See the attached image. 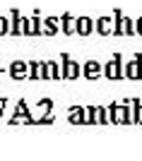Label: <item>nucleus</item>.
<instances>
[{"label": "nucleus", "mask_w": 142, "mask_h": 161, "mask_svg": "<svg viewBox=\"0 0 142 161\" xmlns=\"http://www.w3.org/2000/svg\"><path fill=\"white\" fill-rule=\"evenodd\" d=\"M96 67H99L96 63H89V65H87V75H92V77H94V75H99V70H96Z\"/></svg>", "instance_id": "obj_1"}]
</instances>
